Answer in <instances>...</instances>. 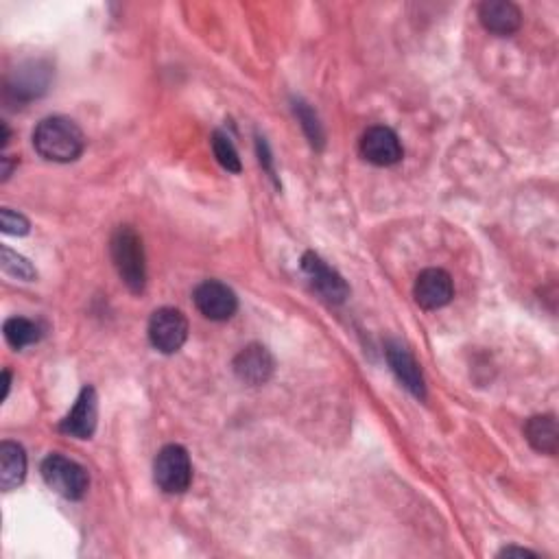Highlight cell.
Returning a JSON list of instances; mask_svg holds the SVG:
<instances>
[{
  "label": "cell",
  "mask_w": 559,
  "mask_h": 559,
  "mask_svg": "<svg viewBox=\"0 0 559 559\" xmlns=\"http://www.w3.org/2000/svg\"><path fill=\"white\" fill-rule=\"evenodd\" d=\"M27 477V455L20 444L3 442L0 444V487L5 492L16 487Z\"/></svg>",
  "instance_id": "9a60e30c"
},
{
  "label": "cell",
  "mask_w": 559,
  "mask_h": 559,
  "mask_svg": "<svg viewBox=\"0 0 559 559\" xmlns=\"http://www.w3.org/2000/svg\"><path fill=\"white\" fill-rule=\"evenodd\" d=\"M359 151L363 160L374 166H394L402 160V145L394 129L389 127H370L361 138Z\"/></svg>",
  "instance_id": "ba28073f"
},
{
  "label": "cell",
  "mask_w": 559,
  "mask_h": 559,
  "mask_svg": "<svg viewBox=\"0 0 559 559\" xmlns=\"http://www.w3.org/2000/svg\"><path fill=\"white\" fill-rule=\"evenodd\" d=\"M507 555H520V557H535V553L527 551V549H516V546H507V549L501 551V557H507Z\"/></svg>",
  "instance_id": "7402d4cb"
},
{
  "label": "cell",
  "mask_w": 559,
  "mask_h": 559,
  "mask_svg": "<svg viewBox=\"0 0 559 559\" xmlns=\"http://www.w3.org/2000/svg\"><path fill=\"white\" fill-rule=\"evenodd\" d=\"M0 129H3V147H7V142H9V129H7L5 123L0 125Z\"/></svg>",
  "instance_id": "d4e9b609"
},
{
  "label": "cell",
  "mask_w": 559,
  "mask_h": 559,
  "mask_svg": "<svg viewBox=\"0 0 559 559\" xmlns=\"http://www.w3.org/2000/svg\"><path fill=\"white\" fill-rule=\"evenodd\" d=\"M51 83V66L44 62H31L18 70L16 79L9 83L7 92L14 94L18 101H31L38 99L49 90Z\"/></svg>",
  "instance_id": "5bb4252c"
},
{
  "label": "cell",
  "mask_w": 559,
  "mask_h": 559,
  "mask_svg": "<svg viewBox=\"0 0 559 559\" xmlns=\"http://www.w3.org/2000/svg\"><path fill=\"white\" fill-rule=\"evenodd\" d=\"M5 339L11 348L22 350L27 346H33V343H38L42 337V330L40 326L35 324L31 319L25 317H11L5 321Z\"/></svg>",
  "instance_id": "e0dca14e"
},
{
  "label": "cell",
  "mask_w": 559,
  "mask_h": 559,
  "mask_svg": "<svg viewBox=\"0 0 559 559\" xmlns=\"http://www.w3.org/2000/svg\"><path fill=\"white\" fill-rule=\"evenodd\" d=\"M234 372L247 385H265L273 374V356L263 346H247L234 359Z\"/></svg>",
  "instance_id": "8fae6325"
},
{
  "label": "cell",
  "mask_w": 559,
  "mask_h": 559,
  "mask_svg": "<svg viewBox=\"0 0 559 559\" xmlns=\"http://www.w3.org/2000/svg\"><path fill=\"white\" fill-rule=\"evenodd\" d=\"M42 477L55 494L68 498V501H81L90 487L88 470L62 455H51L44 459Z\"/></svg>",
  "instance_id": "3957f363"
},
{
  "label": "cell",
  "mask_w": 559,
  "mask_h": 559,
  "mask_svg": "<svg viewBox=\"0 0 559 559\" xmlns=\"http://www.w3.org/2000/svg\"><path fill=\"white\" fill-rule=\"evenodd\" d=\"M9 389H11V374H9V370H5L3 372V396H0V400H7Z\"/></svg>",
  "instance_id": "cb8c5ba5"
},
{
  "label": "cell",
  "mask_w": 559,
  "mask_h": 559,
  "mask_svg": "<svg viewBox=\"0 0 559 559\" xmlns=\"http://www.w3.org/2000/svg\"><path fill=\"white\" fill-rule=\"evenodd\" d=\"M387 361L391 365V370L398 376L400 383L407 387L411 394L424 400L426 398V383H424V374L420 370L418 361L413 359V354L400 346V343H389L387 346Z\"/></svg>",
  "instance_id": "7c38bea8"
},
{
  "label": "cell",
  "mask_w": 559,
  "mask_h": 559,
  "mask_svg": "<svg viewBox=\"0 0 559 559\" xmlns=\"http://www.w3.org/2000/svg\"><path fill=\"white\" fill-rule=\"evenodd\" d=\"M527 442L542 455H555L559 448V431L553 415H535L525 426Z\"/></svg>",
  "instance_id": "2e32d148"
},
{
  "label": "cell",
  "mask_w": 559,
  "mask_h": 559,
  "mask_svg": "<svg viewBox=\"0 0 559 559\" xmlns=\"http://www.w3.org/2000/svg\"><path fill=\"white\" fill-rule=\"evenodd\" d=\"M97 411V391H94V387H83L75 407L70 409L62 424H59V431L75 439H90L94 435V428H97Z\"/></svg>",
  "instance_id": "9c48e42d"
},
{
  "label": "cell",
  "mask_w": 559,
  "mask_h": 559,
  "mask_svg": "<svg viewBox=\"0 0 559 559\" xmlns=\"http://www.w3.org/2000/svg\"><path fill=\"white\" fill-rule=\"evenodd\" d=\"M188 339V321L177 308H160L149 319V341L162 354H175Z\"/></svg>",
  "instance_id": "5b68a950"
},
{
  "label": "cell",
  "mask_w": 559,
  "mask_h": 559,
  "mask_svg": "<svg viewBox=\"0 0 559 559\" xmlns=\"http://www.w3.org/2000/svg\"><path fill=\"white\" fill-rule=\"evenodd\" d=\"M0 162H3V173H0V175H3V182H7L9 177H11V171H14V164H16V160H11L9 156H5V158L0 160Z\"/></svg>",
  "instance_id": "603a6c76"
},
{
  "label": "cell",
  "mask_w": 559,
  "mask_h": 559,
  "mask_svg": "<svg viewBox=\"0 0 559 559\" xmlns=\"http://www.w3.org/2000/svg\"><path fill=\"white\" fill-rule=\"evenodd\" d=\"M479 20L494 35H511L522 25V11L509 0H485L479 7Z\"/></svg>",
  "instance_id": "4fadbf2b"
},
{
  "label": "cell",
  "mask_w": 559,
  "mask_h": 559,
  "mask_svg": "<svg viewBox=\"0 0 559 559\" xmlns=\"http://www.w3.org/2000/svg\"><path fill=\"white\" fill-rule=\"evenodd\" d=\"M302 269H304L306 276L311 278L313 287H315L321 295H324L328 302L341 304V302L348 297L350 289H348L346 280H343L335 269H330L317 254H313V252L304 254V258H302Z\"/></svg>",
  "instance_id": "30bf717a"
},
{
  "label": "cell",
  "mask_w": 559,
  "mask_h": 559,
  "mask_svg": "<svg viewBox=\"0 0 559 559\" xmlns=\"http://www.w3.org/2000/svg\"><path fill=\"white\" fill-rule=\"evenodd\" d=\"M110 252L118 276L132 293H142L147 284V258L138 232L129 225H121L112 234Z\"/></svg>",
  "instance_id": "7a4b0ae2"
},
{
  "label": "cell",
  "mask_w": 559,
  "mask_h": 559,
  "mask_svg": "<svg viewBox=\"0 0 559 559\" xmlns=\"http://www.w3.org/2000/svg\"><path fill=\"white\" fill-rule=\"evenodd\" d=\"M0 228H3L5 234H11V236H25V234H29L31 223L25 214L3 208V212H0Z\"/></svg>",
  "instance_id": "44dd1931"
},
{
  "label": "cell",
  "mask_w": 559,
  "mask_h": 559,
  "mask_svg": "<svg viewBox=\"0 0 559 559\" xmlns=\"http://www.w3.org/2000/svg\"><path fill=\"white\" fill-rule=\"evenodd\" d=\"M153 479L166 494L186 492L193 481V463H190L186 448L177 444L164 446L153 463Z\"/></svg>",
  "instance_id": "277c9868"
},
{
  "label": "cell",
  "mask_w": 559,
  "mask_h": 559,
  "mask_svg": "<svg viewBox=\"0 0 559 559\" xmlns=\"http://www.w3.org/2000/svg\"><path fill=\"white\" fill-rule=\"evenodd\" d=\"M33 147L44 160L68 164L86 149V136L75 121L66 116H49L35 127Z\"/></svg>",
  "instance_id": "6da1fadb"
},
{
  "label": "cell",
  "mask_w": 559,
  "mask_h": 559,
  "mask_svg": "<svg viewBox=\"0 0 559 559\" xmlns=\"http://www.w3.org/2000/svg\"><path fill=\"white\" fill-rule=\"evenodd\" d=\"M212 151H214V158H217V162L223 166L225 171L241 173L239 151L234 149L230 136H225L223 132H214V136H212Z\"/></svg>",
  "instance_id": "ac0fdd59"
},
{
  "label": "cell",
  "mask_w": 559,
  "mask_h": 559,
  "mask_svg": "<svg viewBox=\"0 0 559 559\" xmlns=\"http://www.w3.org/2000/svg\"><path fill=\"white\" fill-rule=\"evenodd\" d=\"M413 297L424 311H437L450 304L455 297V284L444 269H424L415 280Z\"/></svg>",
  "instance_id": "52a82bcc"
},
{
  "label": "cell",
  "mask_w": 559,
  "mask_h": 559,
  "mask_svg": "<svg viewBox=\"0 0 559 559\" xmlns=\"http://www.w3.org/2000/svg\"><path fill=\"white\" fill-rule=\"evenodd\" d=\"M0 267H3V271L9 273V276H14L18 280L31 282L38 278V271H35V267L29 263V260L25 256L11 252L9 247L0 249Z\"/></svg>",
  "instance_id": "d6986e66"
},
{
  "label": "cell",
  "mask_w": 559,
  "mask_h": 559,
  "mask_svg": "<svg viewBox=\"0 0 559 559\" xmlns=\"http://www.w3.org/2000/svg\"><path fill=\"white\" fill-rule=\"evenodd\" d=\"M195 306L199 313L212 319V321H225L234 317L236 308H239V297L228 287V284L217 280L201 282L193 293Z\"/></svg>",
  "instance_id": "8992f818"
},
{
  "label": "cell",
  "mask_w": 559,
  "mask_h": 559,
  "mask_svg": "<svg viewBox=\"0 0 559 559\" xmlns=\"http://www.w3.org/2000/svg\"><path fill=\"white\" fill-rule=\"evenodd\" d=\"M295 114L302 121V127H304L308 140H311V145L317 147V149L324 147V129H321L319 118L315 116V112L311 110V107H308L302 101L295 103Z\"/></svg>",
  "instance_id": "ffe728a7"
}]
</instances>
